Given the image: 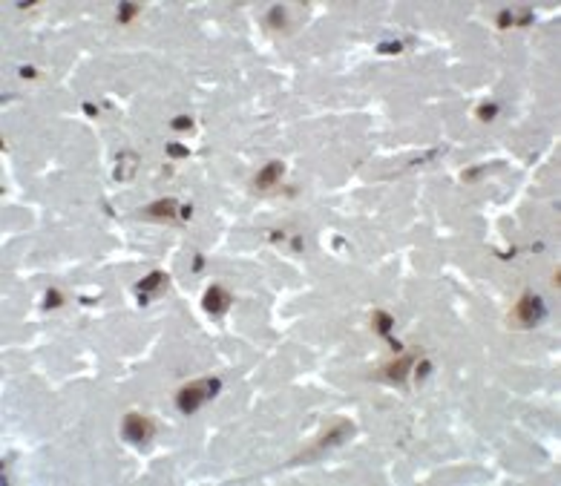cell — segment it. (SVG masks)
Segmentation results:
<instances>
[{"instance_id":"6da1fadb","label":"cell","mask_w":561,"mask_h":486,"mask_svg":"<svg viewBox=\"0 0 561 486\" xmlns=\"http://www.w3.org/2000/svg\"><path fill=\"white\" fill-rule=\"evenodd\" d=\"M216 392H219V380H199V383H190V386H185V389H179L176 406H179L185 414H190V411H196L205 400H210Z\"/></svg>"},{"instance_id":"7a4b0ae2","label":"cell","mask_w":561,"mask_h":486,"mask_svg":"<svg viewBox=\"0 0 561 486\" xmlns=\"http://www.w3.org/2000/svg\"><path fill=\"white\" fill-rule=\"evenodd\" d=\"M544 314H547L544 299H541V297H535V294H524V297L518 299V305L512 308V319H515L518 325H524V328L535 325Z\"/></svg>"},{"instance_id":"3957f363","label":"cell","mask_w":561,"mask_h":486,"mask_svg":"<svg viewBox=\"0 0 561 486\" xmlns=\"http://www.w3.org/2000/svg\"><path fill=\"white\" fill-rule=\"evenodd\" d=\"M121 434H124L130 443H135V446H141V443H147L150 437H153V423L144 417V414H127L124 420H121Z\"/></svg>"},{"instance_id":"277c9868","label":"cell","mask_w":561,"mask_h":486,"mask_svg":"<svg viewBox=\"0 0 561 486\" xmlns=\"http://www.w3.org/2000/svg\"><path fill=\"white\" fill-rule=\"evenodd\" d=\"M354 434V426L351 423H337L334 429H328L319 440H317V446H314L311 452H322V449H331V446H340V443H345L348 437Z\"/></svg>"},{"instance_id":"5b68a950","label":"cell","mask_w":561,"mask_h":486,"mask_svg":"<svg viewBox=\"0 0 561 486\" xmlns=\"http://www.w3.org/2000/svg\"><path fill=\"white\" fill-rule=\"evenodd\" d=\"M230 299H233V297H230L224 288H219V285H210V288H207V294H205V299H202V308H205L210 317H219V314H222V311L230 305Z\"/></svg>"},{"instance_id":"8992f818","label":"cell","mask_w":561,"mask_h":486,"mask_svg":"<svg viewBox=\"0 0 561 486\" xmlns=\"http://www.w3.org/2000/svg\"><path fill=\"white\" fill-rule=\"evenodd\" d=\"M282 176H285V164H282V161H271V164H265V167L256 173L253 187H256V190H271L274 184L282 182Z\"/></svg>"},{"instance_id":"52a82bcc","label":"cell","mask_w":561,"mask_h":486,"mask_svg":"<svg viewBox=\"0 0 561 486\" xmlns=\"http://www.w3.org/2000/svg\"><path fill=\"white\" fill-rule=\"evenodd\" d=\"M144 216H150V219H173L176 216V199H158V202H153L150 207H144Z\"/></svg>"},{"instance_id":"ba28073f","label":"cell","mask_w":561,"mask_h":486,"mask_svg":"<svg viewBox=\"0 0 561 486\" xmlns=\"http://www.w3.org/2000/svg\"><path fill=\"white\" fill-rule=\"evenodd\" d=\"M164 279H167V276H164V271H153V274H147L144 279H141V282H138V294H141V302H144L150 294H156V288H158V285H164Z\"/></svg>"},{"instance_id":"9c48e42d","label":"cell","mask_w":561,"mask_h":486,"mask_svg":"<svg viewBox=\"0 0 561 486\" xmlns=\"http://www.w3.org/2000/svg\"><path fill=\"white\" fill-rule=\"evenodd\" d=\"M411 360H414V357H400V360H394L392 365H386V371H383V374H386L392 383H403V380H406V371H409V365H411Z\"/></svg>"},{"instance_id":"30bf717a","label":"cell","mask_w":561,"mask_h":486,"mask_svg":"<svg viewBox=\"0 0 561 486\" xmlns=\"http://www.w3.org/2000/svg\"><path fill=\"white\" fill-rule=\"evenodd\" d=\"M392 322H394V319H392L386 311H377V314H374V328L386 336V339H389V331H392Z\"/></svg>"},{"instance_id":"8fae6325","label":"cell","mask_w":561,"mask_h":486,"mask_svg":"<svg viewBox=\"0 0 561 486\" xmlns=\"http://www.w3.org/2000/svg\"><path fill=\"white\" fill-rule=\"evenodd\" d=\"M170 130H176V132H190V130H193V118H190V115H179V118L170 121Z\"/></svg>"},{"instance_id":"7c38bea8","label":"cell","mask_w":561,"mask_h":486,"mask_svg":"<svg viewBox=\"0 0 561 486\" xmlns=\"http://www.w3.org/2000/svg\"><path fill=\"white\" fill-rule=\"evenodd\" d=\"M498 115V107L495 104H481V110H478V118L481 121H492Z\"/></svg>"},{"instance_id":"4fadbf2b","label":"cell","mask_w":561,"mask_h":486,"mask_svg":"<svg viewBox=\"0 0 561 486\" xmlns=\"http://www.w3.org/2000/svg\"><path fill=\"white\" fill-rule=\"evenodd\" d=\"M135 12H138L135 3H121V6H118V20H132Z\"/></svg>"},{"instance_id":"5bb4252c","label":"cell","mask_w":561,"mask_h":486,"mask_svg":"<svg viewBox=\"0 0 561 486\" xmlns=\"http://www.w3.org/2000/svg\"><path fill=\"white\" fill-rule=\"evenodd\" d=\"M268 20H271V26H274V29L285 26V9H282V6H274V9H271V18H268Z\"/></svg>"},{"instance_id":"9a60e30c","label":"cell","mask_w":561,"mask_h":486,"mask_svg":"<svg viewBox=\"0 0 561 486\" xmlns=\"http://www.w3.org/2000/svg\"><path fill=\"white\" fill-rule=\"evenodd\" d=\"M61 302H63V297L58 294V291H55V288H52V291L46 294V299H43V311H49V308H58Z\"/></svg>"},{"instance_id":"2e32d148","label":"cell","mask_w":561,"mask_h":486,"mask_svg":"<svg viewBox=\"0 0 561 486\" xmlns=\"http://www.w3.org/2000/svg\"><path fill=\"white\" fill-rule=\"evenodd\" d=\"M400 49H403L400 40H389V43H380V46H377V52H383V55H386V52H400Z\"/></svg>"},{"instance_id":"e0dca14e","label":"cell","mask_w":561,"mask_h":486,"mask_svg":"<svg viewBox=\"0 0 561 486\" xmlns=\"http://www.w3.org/2000/svg\"><path fill=\"white\" fill-rule=\"evenodd\" d=\"M512 23H515V15H512V12H501L498 15V26L501 29H506V26H512Z\"/></svg>"},{"instance_id":"ac0fdd59","label":"cell","mask_w":561,"mask_h":486,"mask_svg":"<svg viewBox=\"0 0 561 486\" xmlns=\"http://www.w3.org/2000/svg\"><path fill=\"white\" fill-rule=\"evenodd\" d=\"M167 152H170L173 158H185L190 150H187V147H182V144H167Z\"/></svg>"},{"instance_id":"d6986e66","label":"cell","mask_w":561,"mask_h":486,"mask_svg":"<svg viewBox=\"0 0 561 486\" xmlns=\"http://www.w3.org/2000/svg\"><path fill=\"white\" fill-rule=\"evenodd\" d=\"M429 371H432V365H429V363H423L420 368H417V380H423V377H426Z\"/></svg>"},{"instance_id":"ffe728a7","label":"cell","mask_w":561,"mask_h":486,"mask_svg":"<svg viewBox=\"0 0 561 486\" xmlns=\"http://www.w3.org/2000/svg\"><path fill=\"white\" fill-rule=\"evenodd\" d=\"M202 268H205V259L196 253V259H193V271H202Z\"/></svg>"},{"instance_id":"44dd1931","label":"cell","mask_w":561,"mask_h":486,"mask_svg":"<svg viewBox=\"0 0 561 486\" xmlns=\"http://www.w3.org/2000/svg\"><path fill=\"white\" fill-rule=\"evenodd\" d=\"M190 216H193V207H190V205H185V207H182V219H190Z\"/></svg>"},{"instance_id":"7402d4cb","label":"cell","mask_w":561,"mask_h":486,"mask_svg":"<svg viewBox=\"0 0 561 486\" xmlns=\"http://www.w3.org/2000/svg\"><path fill=\"white\" fill-rule=\"evenodd\" d=\"M20 75H23V78H35V69H29V66H23V69H20Z\"/></svg>"},{"instance_id":"603a6c76","label":"cell","mask_w":561,"mask_h":486,"mask_svg":"<svg viewBox=\"0 0 561 486\" xmlns=\"http://www.w3.org/2000/svg\"><path fill=\"white\" fill-rule=\"evenodd\" d=\"M84 112H87V115H95L98 110H95V104H84Z\"/></svg>"}]
</instances>
